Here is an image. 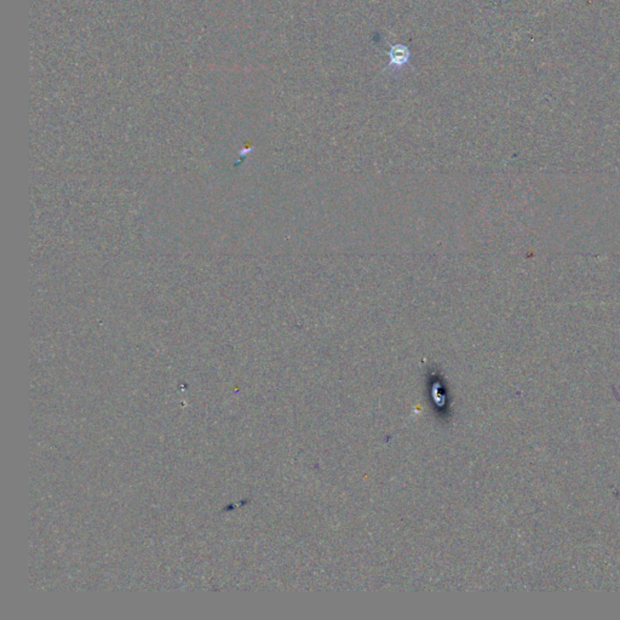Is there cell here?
I'll list each match as a JSON object with an SVG mask.
<instances>
[{"label":"cell","mask_w":620,"mask_h":620,"mask_svg":"<svg viewBox=\"0 0 620 620\" xmlns=\"http://www.w3.org/2000/svg\"><path fill=\"white\" fill-rule=\"evenodd\" d=\"M410 49L407 48L406 45H394L389 51L390 62L387 70H392V67H394V70H401V67L405 66L410 61Z\"/></svg>","instance_id":"6da1fadb"}]
</instances>
